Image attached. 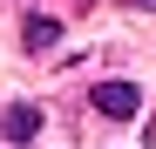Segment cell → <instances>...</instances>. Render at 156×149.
<instances>
[{"label": "cell", "mask_w": 156, "mask_h": 149, "mask_svg": "<svg viewBox=\"0 0 156 149\" xmlns=\"http://www.w3.org/2000/svg\"><path fill=\"white\" fill-rule=\"evenodd\" d=\"M88 102H95L102 115H136V109H143V95H136V81H95Z\"/></svg>", "instance_id": "obj_1"}, {"label": "cell", "mask_w": 156, "mask_h": 149, "mask_svg": "<svg viewBox=\"0 0 156 149\" xmlns=\"http://www.w3.org/2000/svg\"><path fill=\"white\" fill-rule=\"evenodd\" d=\"M0 129H7V142H34L41 136V109L34 102H14L7 115H0Z\"/></svg>", "instance_id": "obj_2"}, {"label": "cell", "mask_w": 156, "mask_h": 149, "mask_svg": "<svg viewBox=\"0 0 156 149\" xmlns=\"http://www.w3.org/2000/svg\"><path fill=\"white\" fill-rule=\"evenodd\" d=\"M55 41H61V20H48V14H34V20H27V47L41 54V47H55Z\"/></svg>", "instance_id": "obj_3"}, {"label": "cell", "mask_w": 156, "mask_h": 149, "mask_svg": "<svg viewBox=\"0 0 156 149\" xmlns=\"http://www.w3.org/2000/svg\"><path fill=\"white\" fill-rule=\"evenodd\" d=\"M143 7H156V0H143Z\"/></svg>", "instance_id": "obj_4"}]
</instances>
